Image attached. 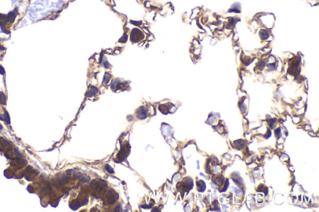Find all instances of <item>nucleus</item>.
I'll return each instance as SVG.
<instances>
[{"instance_id":"obj_1","label":"nucleus","mask_w":319,"mask_h":212,"mask_svg":"<svg viewBox=\"0 0 319 212\" xmlns=\"http://www.w3.org/2000/svg\"><path fill=\"white\" fill-rule=\"evenodd\" d=\"M107 201H108L109 203H113L115 201V198L114 195H113V194L110 193V192L108 194V196H107Z\"/></svg>"}]
</instances>
